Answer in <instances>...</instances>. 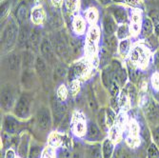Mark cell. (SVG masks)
<instances>
[{"mask_svg": "<svg viewBox=\"0 0 159 158\" xmlns=\"http://www.w3.org/2000/svg\"><path fill=\"white\" fill-rule=\"evenodd\" d=\"M19 34V28L17 22L12 17H10L1 36V48L4 53L11 52L13 47L17 44Z\"/></svg>", "mask_w": 159, "mask_h": 158, "instance_id": "obj_1", "label": "cell"}, {"mask_svg": "<svg viewBox=\"0 0 159 158\" xmlns=\"http://www.w3.org/2000/svg\"><path fill=\"white\" fill-rule=\"evenodd\" d=\"M129 61L139 69H146L151 59V51L144 44L134 45L129 52Z\"/></svg>", "mask_w": 159, "mask_h": 158, "instance_id": "obj_2", "label": "cell"}, {"mask_svg": "<svg viewBox=\"0 0 159 158\" xmlns=\"http://www.w3.org/2000/svg\"><path fill=\"white\" fill-rule=\"evenodd\" d=\"M100 36H101L100 28L96 25L91 26L88 32H87L86 42H85V52L91 59H93L94 57H96Z\"/></svg>", "mask_w": 159, "mask_h": 158, "instance_id": "obj_3", "label": "cell"}, {"mask_svg": "<svg viewBox=\"0 0 159 158\" xmlns=\"http://www.w3.org/2000/svg\"><path fill=\"white\" fill-rule=\"evenodd\" d=\"M13 113L19 119H28L32 113V99L27 94H22L13 108Z\"/></svg>", "mask_w": 159, "mask_h": 158, "instance_id": "obj_4", "label": "cell"}, {"mask_svg": "<svg viewBox=\"0 0 159 158\" xmlns=\"http://www.w3.org/2000/svg\"><path fill=\"white\" fill-rule=\"evenodd\" d=\"M68 41L69 40L64 36V34H57L53 38L52 46L54 52L62 59H68L70 54L71 53L70 49V43H68Z\"/></svg>", "mask_w": 159, "mask_h": 158, "instance_id": "obj_5", "label": "cell"}, {"mask_svg": "<svg viewBox=\"0 0 159 158\" xmlns=\"http://www.w3.org/2000/svg\"><path fill=\"white\" fill-rule=\"evenodd\" d=\"M145 117L148 124L153 129L159 126V104L153 99H150L146 104L145 110Z\"/></svg>", "mask_w": 159, "mask_h": 158, "instance_id": "obj_6", "label": "cell"}, {"mask_svg": "<svg viewBox=\"0 0 159 158\" xmlns=\"http://www.w3.org/2000/svg\"><path fill=\"white\" fill-rule=\"evenodd\" d=\"M16 103V94L12 90L11 86L5 85L1 91V107L5 111H9L11 109L13 110Z\"/></svg>", "mask_w": 159, "mask_h": 158, "instance_id": "obj_7", "label": "cell"}, {"mask_svg": "<svg viewBox=\"0 0 159 158\" xmlns=\"http://www.w3.org/2000/svg\"><path fill=\"white\" fill-rule=\"evenodd\" d=\"M23 124L20 122L18 117L11 115V114H7L3 119V131L7 134H16L22 131Z\"/></svg>", "mask_w": 159, "mask_h": 158, "instance_id": "obj_8", "label": "cell"}, {"mask_svg": "<svg viewBox=\"0 0 159 158\" xmlns=\"http://www.w3.org/2000/svg\"><path fill=\"white\" fill-rule=\"evenodd\" d=\"M90 71V65L85 61H78L76 62L69 70V78L70 82L75 79L84 78Z\"/></svg>", "mask_w": 159, "mask_h": 158, "instance_id": "obj_9", "label": "cell"}, {"mask_svg": "<svg viewBox=\"0 0 159 158\" xmlns=\"http://www.w3.org/2000/svg\"><path fill=\"white\" fill-rule=\"evenodd\" d=\"M36 122L38 127L43 131H49L52 124V118L51 111L47 107H41L36 113Z\"/></svg>", "mask_w": 159, "mask_h": 158, "instance_id": "obj_10", "label": "cell"}, {"mask_svg": "<svg viewBox=\"0 0 159 158\" xmlns=\"http://www.w3.org/2000/svg\"><path fill=\"white\" fill-rule=\"evenodd\" d=\"M87 126H88V123L86 122V120L83 117L82 114H80L79 112L75 113L74 118H73V126H71L73 133L76 136L82 137V136L86 135Z\"/></svg>", "mask_w": 159, "mask_h": 158, "instance_id": "obj_11", "label": "cell"}, {"mask_svg": "<svg viewBox=\"0 0 159 158\" xmlns=\"http://www.w3.org/2000/svg\"><path fill=\"white\" fill-rule=\"evenodd\" d=\"M39 51L41 52V56L47 62L52 63L55 60V52L52 46V43L48 38H43L40 44Z\"/></svg>", "mask_w": 159, "mask_h": 158, "instance_id": "obj_12", "label": "cell"}, {"mask_svg": "<svg viewBox=\"0 0 159 158\" xmlns=\"http://www.w3.org/2000/svg\"><path fill=\"white\" fill-rule=\"evenodd\" d=\"M111 66L113 70L114 80L120 85V87H123L128 79L127 69H124L118 60H112L111 63Z\"/></svg>", "mask_w": 159, "mask_h": 158, "instance_id": "obj_13", "label": "cell"}, {"mask_svg": "<svg viewBox=\"0 0 159 158\" xmlns=\"http://www.w3.org/2000/svg\"><path fill=\"white\" fill-rule=\"evenodd\" d=\"M52 114H53V121L55 125L60 124L65 116V107L62 101L54 97L52 100Z\"/></svg>", "mask_w": 159, "mask_h": 158, "instance_id": "obj_14", "label": "cell"}, {"mask_svg": "<svg viewBox=\"0 0 159 158\" xmlns=\"http://www.w3.org/2000/svg\"><path fill=\"white\" fill-rule=\"evenodd\" d=\"M142 24H143V18L140 11L139 10L134 11L132 12L131 22H129V33H131V35L136 36L140 34Z\"/></svg>", "mask_w": 159, "mask_h": 158, "instance_id": "obj_15", "label": "cell"}, {"mask_svg": "<svg viewBox=\"0 0 159 158\" xmlns=\"http://www.w3.org/2000/svg\"><path fill=\"white\" fill-rule=\"evenodd\" d=\"M110 12L112 16V17L115 19L117 23L119 24H125L128 20V12L127 10L122 7V6H118V5H113L111 6L109 8Z\"/></svg>", "mask_w": 159, "mask_h": 158, "instance_id": "obj_16", "label": "cell"}, {"mask_svg": "<svg viewBox=\"0 0 159 158\" xmlns=\"http://www.w3.org/2000/svg\"><path fill=\"white\" fill-rule=\"evenodd\" d=\"M102 135L101 131L99 129V126L94 123L93 121L88 122V126H87V133H86V139L91 142H95L98 141Z\"/></svg>", "mask_w": 159, "mask_h": 158, "instance_id": "obj_17", "label": "cell"}, {"mask_svg": "<svg viewBox=\"0 0 159 158\" xmlns=\"http://www.w3.org/2000/svg\"><path fill=\"white\" fill-rule=\"evenodd\" d=\"M102 26H103V31L105 34L111 35L114 34L117 31V22L115 21V19L112 17L111 14H106L103 17L102 21Z\"/></svg>", "mask_w": 159, "mask_h": 158, "instance_id": "obj_18", "label": "cell"}, {"mask_svg": "<svg viewBox=\"0 0 159 158\" xmlns=\"http://www.w3.org/2000/svg\"><path fill=\"white\" fill-rule=\"evenodd\" d=\"M30 140L31 136L29 133H24L19 140V145H18V155L20 158H28L29 151H30Z\"/></svg>", "mask_w": 159, "mask_h": 158, "instance_id": "obj_19", "label": "cell"}, {"mask_svg": "<svg viewBox=\"0 0 159 158\" xmlns=\"http://www.w3.org/2000/svg\"><path fill=\"white\" fill-rule=\"evenodd\" d=\"M31 19L34 25H42L46 21V12L41 5H36L33 8L31 12Z\"/></svg>", "mask_w": 159, "mask_h": 158, "instance_id": "obj_20", "label": "cell"}, {"mask_svg": "<svg viewBox=\"0 0 159 158\" xmlns=\"http://www.w3.org/2000/svg\"><path fill=\"white\" fill-rule=\"evenodd\" d=\"M20 29H19V34H18V40H17V45L19 48H24L26 47L27 44H29V41H30V37H31V33L32 31H30L27 24L24 25H20Z\"/></svg>", "mask_w": 159, "mask_h": 158, "instance_id": "obj_21", "label": "cell"}, {"mask_svg": "<svg viewBox=\"0 0 159 158\" xmlns=\"http://www.w3.org/2000/svg\"><path fill=\"white\" fill-rule=\"evenodd\" d=\"M86 158H103L102 145L99 143H93L87 146L85 150Z\"/></svg>", "mask_w": 159, "mask_h": 158, "instance_id": "obj_22", "label": "cell"}, {"mask_svg": "<svg viewBox=\"0 0 159 158\" xmlns=\"http://www.w3.org/2000/svg\"><path fill=\"white\" fill-rule=\"evenodd\" d=\"M73 31L77 35H83L86 32V20L81 16H75L71 21Z\"/></svg>", "mask_w": 159, "mask_h": 158, "instance_id": "obj_23", "label": "cell"}, {"mask_svg": "<svg viewBox=\"0 0 159 158\" xmlns=\"http://www.w3.org/2000/svg\"><path fill=\"white\" fill-rule=\"evenodd\" d=\"M118 38L116 35L111 34V35H108L105 34L104 38H103V45L104 48H106L109 52H115L118 50Z\"/></svg>", "mask_w": 159, "mask_h": 158, "instance_id": "obj_24", "label": "cell"}, {"mask_svg": "<svg viewBox=\"0 0 159 158\" xmlns=\"http://www.w3.org/2000/svg\"><path fill=\"white\" fill-rule=\"evenodd\" d=\"M101 79H102V83L105 87L108 89L111 84L115 81L114 80V75H113V70L111 66H107L103 69L102 70V74H101Z\"/></svg>", "mask_w": 159, "mask_h": 158, "instance_id": "obj_25", "label": "cell"}, {"mask_svg": "<svg viewBox=\"0 0 159 158\" xmlns=\"http://www.w3.org/2000/svg\"><path fill=\"white\" fill-rule=\"evenodd\" d=\"M34 68L36 73L39 74L40 77H45L48 74V66L47 61L43 58L42 56H37L35 58V64Z\"/></svg>", "mask_w": 159, "mask_h": 158, "instance_id": "obj_26", "label": "cell"}, {"mask_svg": "<svg viewBox=\"0 0 159 158\" xmlns=\"http://www.w3.org/2000/svg\"><path fill=\"white\" fill-rule=\"evenodd\" d=\"M139 68H137L133 62L128 61L127 62V73H128V77L129 78L132 83H137L140 74H139Z\"/></svg>", "mask_w": 159, "mask_h": 158, "instance_id": "obj_27", "label": "cell"}, {"mask_svg": "<svg viewBox=\"0 0 159 158\" xmlns=\"http://www.w3.org/2000/svg\"><path fill=\"white\" fill-rule=\"evenodd\" d=\"M154 32V26L150 18H144L143 19V24L141 28V34L144 38H149L153 34Z\"/></svg>", "mask_w": 159, "mask_h": 158, "instance_id": "obj_28", "label": "cell"}, {"mask_svg": "<svg viewBox=\"0 0 159 158\" xmlns=\"http://www.w3.org/2000/svg\"><path fill=\"white\" fill-rule=\"evenodd\" d=\"M101 145H102L103 158H111L114 151V143L110 138H106L103 140Z\"/></svg>", "mask_w": 159, "mask_h": 158, "instance_id": "obj_29", "label": "cell"}, {"mask_svg": "<svg viewBox=\"0 0 159 158\" xmlns=\"http://www.w3.org/2000/svg\"><path fill=\"white\" fill-rule=\"evenodd\" d=\"M35 64L33 51H25L22 54V65L25 70H31Z\"/></svg>", "mask_w": 159, "mask_h": 158, "instance_id": "obj_30", "label": "cell"}, {"mask_svg": "<svg viewBox=\"0 0 159 158\" xmlns=\"http://www.w3.org/2000/svg\"><path fill=\"white\" fill-rule=\"evenodd\" d=\"M27 18H28V7L27 5L22 2L16 10V19L19 25L27 24Z\"/></svg>", "mask_w": 159, "mask_h": 158, "instance_id": "obj_31", "label": "cell"}, {"mask_svg": "<svg viewBox=\"0 0 159 158\" xmlns=\"http://www.w3.org/2000/svg\"><path fill=\"white\" fill-rule=\"evenodd\" d=\"M22 63V58L16 53H11L7 58L8 68L11 70H16Z\"/></svg>", "mask_w": 159, "mask_h": 158, "instance_id": "obj_32", "label": "cell"}, {"mask_svg": "<svg viewBox=\"0 0 159 158\" xmlns=\"http://www.w3.org/2000/svg\"><path fill=\"white\" fill-rule=\"evenodd\" d=\"M48 23L51 27L53 29H58L61 28L63 25V20L60 14L57 11H52L48 17Z\"/></svg>", "mask_w": 159, "mask_h": 158, "instance_id": "obj_33", "label": "cell"}, {"mask_svg": "<svg viewBox=\"0 0 159 158\" xmlns=\"http://www.w3.org/2000/svg\"><path fill=\"white\" fill-rule=\"evenodd\" d=\"M86 20L88 21V23L93 26L96 25V22L98 21L99 18V12L98 10L95 7H91L86 11Z\"/></svg>", "mask_w": 159, "mask_h": 158, "instance_id": "obj_34", "label": "cell"}, {"mask_svg": "<svg viewBox=\"0 0 159 158\" xmlns=\"http://www.w3.org/2000/svg\"><path fill=\"white\" fill-rule=\"evenodd\" d=\"M41 38H40V34L37 30H33L31 33V37H30V41H29V44L31 45L32 51L33 52H36L39 48H40V44H41Z\"/></svg>", "mask_w": 159, "mask_h": 158, "instance_id": "obj_35", "label": "cell"}, {"mask_svg": "<svg viewBox=\"0 0 159 158\" xmlns=\"http://www.w3.org/2000/svg\"><path fill=\"white\" fill-rule=\"evenodd\" d=\"M131 41L129 39H124V40H121L118 44V53L121 57L125 58V57L129 54V52H131Z\"/></svg>", "mask_w": 159, "mask_h": 158, "instance_id": "obj_36", "label": "cell"}, {"mask_svg": "<svg viewBox=\"0 0 159 158\" xmlns=\"http://www.w3.org/2000/svg\"><path fill=\"white\" fill-rule=\"evenodd\" d=\"M111 52H109L106 48H102L99 52V64L101 67H107L109 66V63H110V60H111Z\"/></svg>", "mask_w": 159, "mask_h": 158, "instance_id": "obj_37", "label": "cell"}, {"mask_svg": "<svg viewBox=\"0 0 159 158\" xmlns=\"http://www.w3.org/2000/svg\"><path fill=\"white\" fill-rule=\"evenodd\" d=\"M109 138L113 143H117V142L120 141V138H121V128L118 125L114 124L111 128H110Z\"/></svg>", "mask_w": 159, "mask_h": 158, "instance_id": "obj_38", "label": "cell"}, {"mask_svg": "<svg viewBox=\"0 0 159 158\" xmlns=\"http://www.w3.org/2000/svg\"><path fill=\"white\" fill-rule=\"evenodd\" d=\"M65 8L70 14L76 13L80 9V0H65Z\"/></svg>", "mask_w": 159, "mask_h": 158, "instance_id": "obj_39", "label": "cell"}, {"mask_svg": "<svg viewBox=\"0 0 159 158\" xmlns=\"http://www.w3.org/2000/svg\"><path fill=\"white\" fill-rule=\"evenodd\" d=\"M129 35H131V33H129V26L127 23L120 24V26H118L117 31H116L117 38L120 40H124V39H128Z\"/></svg>", "mask_w": 159, "mask_h": 158, "instance_id": "obj_40", "label": "cell"}, {"mask_svg": "<svg viewBox=\"0 0 159 158\" xmlns=\"http://www.w3.org/2000/svg\"><path fill=\"white\" fill-rule=\"evenodd\" d=\"M42 149L36 143H33L30 147V151H29L28 158H41L42 157Z\"/></svg>", "mask_w": 159, "mask_h": 158, "instance_id": "obj_41", "label": "cell"}, {"mask_svg": "<svg viewBox=\"0 0 159 158\" xmlns=\"http://www.w3.org/2000/svg\"><path fill=\"white\" fill-rule=\"evenodd\" d=\"M116 113L111 109L108 108L106 109V121H107V126L108 128H111L115 122H116Z\"/></svg>", "mask_w": 159, "mask_h": 158, "instance_id": "obj_42", "label": "cell"}, {"mask_svg": "<svg viewBox=\"0 0 159 158\" xmlns=\"http://www.w3.org/2000/svg\"><path fill=\"white\" fill-rule=\"evenodd\" d=\"M97 121H98V126L103 129V130H107V121H106V109L100 110L98 114H97Z\"/></svg>", "mask_w": 159, "mask_h": 158, "instance_id": "obj_43", "label": "cell"}, {"mask_svg": "<svg viewBox=\"0 0 159 158\" xmlns=\"http://www.w3.org/2000/svg\"><path fill=\"white\" fill-rule=\"evenodd\" d=\"M56 97L58 98L60 101L64 102L68 97V89L64 84H61L56 91Z\"/></svg>", "mask_w": 159, "mask_h": 158, "instance_id": "obj_44", "label": "cell"}, {"mask_svg": "<svg viewBox=\"0 0 159 158\" xmlns=\"http://www.w3.org/2000/svg\"><path fill=\"white\" fill-rule=\"evenodd\" d=\"M108 90L111 97H117L120 93V85L116 81H113L108 88Z\"/></svg>", "mask_w": 159, "mask_h": 158, "instance_id": "obj_45", "label": "cell"}, {"mask_svg": "<svg viewBox=\"0 0 159 158\" xmlns=\"http://www.w3.org/2000/svg\"><path fill=\"white\" fill-rule=\"evenodd\" d=\"M71 158H86L85 150H83L80 145L75 146L74 151H71Z\"/></svg>", "mask_w": 159, "mask_h": 158, "instance_id": "obj_46", "label": "cell"}, {"mask_svg": "<svg viewBox=\"0 0 159 158\" xmlns=\"http://www.w3.org/2000/svg\"><path fill=\"white\" fill-rule=\"evenodd\" d=\"M55 158H71V152L68 148L62 147L57 151Z\"/></svg>", "mask_w": 159, "mask_h": 158, "instance_id": "obj_47", "label": "cell"}, {"mask_svg": "<svg viewBox=\"0 0 159 158\" xmlns=\"http://www.w3.org/2000/svg\"><path fill=\"white\" fill-rule=\"evenodd\" d=\"M70 93L73 94L74 96L76 95L79 91H80V82L78 79H75L70 82Z\"/></svg>", "mask_w": 159, "mask_h": 158, "instance_id": "obj_48", "label": "cell"}, {"mask_svg": "<svg viewBox=\"0 0 159 158\" xmlns=\"http://www.w3.org/2000/svg\"><path fill=\"white\" fill-rule=\"evenodd\" d=\"M10 10H11V2L10 1H5L1 4V14H0L1 19H5L8 16Z\"/></svg>", "mask_w": 159, "mask_h": 158, "instance_id": "obj_49", "label": "cell"}, {"mask_svg": "<svg viewBox=\"0 0 159 158\" xmlns=\"http://www.w3.org/2000/svg\"><path fill=\"white\" fill-rule=\"evenodd\" d=\"M54 71H55V75L59 78H64L67 75V74L69 73L64 65H57Z\"/></svg>", "mask_w": 159, "mask_h": 158, "instance_id": "obj_50", "label": "cell"}, {"mask_svg": "<svg viewBox=\"0 0 159 158\" xmlns=\"http://www.w3.org/2000/svg\"><path fill=\"white\" fill-rule=\"evenodd\" d=\"M151 83L154 91H159V71L152 74L151 77Z\"/></svg>", "mask_w": 159, "mask_h": 158, "instance_id": "obj_51", "label": "cell"}, {"mask_svg": "<svg viewBox=\"0 0 159 158\" xmlns=\"http://www.w3.org/2000/svg\"><path fill=\"white\" fill-rule=\"evenodd\" d=\"M152 136L153 143L159 148V126L153 128L152 130Z\"/></svg>", "mask_w": 159, "mask_h": 158, "instance_id": "obj_52", "label": "cell"}, {"mask_svg": "<svg viewBox=\"0 0 159 158\" xmlns=\"http://www.w3.org/2000/svg\"><path fill=\"white\" fill-rule=\"evenodd\" d=\"M124 1L129 6L134 8H139L142 5V0H124Z\"/></svg>", "mask_w": 159, "mask_h": 158, "instance_id": "obj_53", "label": "cell"}, {"mask_svg": "<svg viewBox=\"0 0 159 158\" xmlns=\"http://www.w3.org/2000/svg\"><path fill=\"white\" fill-rule=\"evenodd\" d=\"M5 158H16V151H14L12 149L7 150V151L5 153Z\"/></svg>", "mask_w": 159, "mask_h": 158, "instance_id": "obj_54", "label": "cell"}, {"mask_svg": "<svg viewBox=\"0 0 159 158\" xmlns=\"http://www.w3.org/2000/svg\"><path fill=\"white\" fill-rule=\"evenodd\" d=\"M51 2L52 4V6L54 8H59L62 6V3H63V0H51Z\"/></svg>", "mask_w": 159, "mask_h": 158, "instance_id": "obj_55", "label": "cell"}, {"mask_svg": "<svg viewBox=\"0 0 159 158\" xmlns=\"http://www.w3.org/2000/svg\"><path fill=\"white\" fill-rule=\"evenodd\" d=\"M155 66L159 71V52L155 54Z\"/></svg>", "mask_w": 159, "mask_h": 158, "instance_id": "obj_56", "label": "cell"}, {"mask_svg": "<svg viewBox=\"0 0 159 158\" xmlns=\"http://www.w3.org/2000/svg\"><path fill=\"white\" fill-rule=\"evenodd\" d=\"M103 5H109L111 3V0H99Z\"/></svg>", "mask_w": 159, "mask_h": 158, "instance_id": "obj_57", "label": "cell"}, {"mask_svg": "<svg viewBox=\"0 0 159 158\" xmlns=\"http://www.w3.org/2000/svg\"><path fill=\"white\" fill-rule=\"evenodd\" d=\"M113 1H115V2H122V1H124V0H113Z\"/></svg>", "mask_w": 159, "mask_h": 158, "instance_id": "obj_58", "label": "cell"}]
</instances>
